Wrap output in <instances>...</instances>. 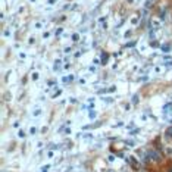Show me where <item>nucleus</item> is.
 Wrapping results in <instances>:
<instances>
[{
    "mask_svg": "<svg viewBox=\"0 0 172 172\" xmlns=\"http://www.w3.org/2000/svg\"><path fill=\"white\" fill-rule=\"evenodd\" d=\"M162 50H163V52H169V50H171V47L166 44V46H162Z\"/></svg>",
    "mask_w": 172,
    "mask_h": 172,
    "instance_id": "12",
    "label": "nucleus"
},
{
    "mask_svg": "<svg viewBox=\"0 0 172 172\" xmlns=\"http://www.w3.org/2000/svg\"><path fill=\"white\" fill-rule=\"evenodd\" d=\"M166 154H169V156L172 154V149H171V147H168V149H166Z\"/></svg>",
    "mask_w": 172,
    "mask_h": 172,
    "instance_id": "16",
    "label": "nucleus"
},
{
    "mask_svg": "<svg viewBox=\"0 0 172 172\" xmlns=\"http://www.w3.org/2000/svg\"><path fill=\"white\" fill-rule=\"evenodd\" d=\"M169 172H172V169H171V171H169Z\"/></svg>",
    "mask_w": 172,
    "mask_h": 172,
    "instance_id": "27",
    "label": "nucleus"
},
{
    "mask_svg": "<svg viewBox=\"0 0 172 172\" xmlns=\"http://www.w3.org/2000/svg\"><path fill=\"white\" fill-rule=\"evenodd\" d=\"M72 40H74V41H78V40H80V35H78V34H74V35H72Z\"/></svg>",
    "mask_w": 172,
    "mask_h": 172,
    "instance_id": "13",
    "label": "nucleus"
},
{
    "mask_svg": "<svg viewBox=\"0 0 172 172\" xmlns=\"http://www.w3.org/2000/svg\"><path fill=\"white\" fill-rule=\"evenodd\" d=\"M18 137H19V138H24V137H25V132H24L22 129H19V131H18Z\"/></svg>",
    "mask_w": 172,
    "mask_h": 172,
    "instance_id": "11",
    "label": "nucleus"
},
{
    "mask_svg": "<svg viewBox=\"0 0 172 172\" xmlns=\"http://www.w3.org/2000/svg\"><path fill=\"white\" fill-rule=\"evenodd\" d=\"M151 47H158V41H151Z\"/></svg>",
    "mask_w": 172,
    "mask_h": 172,
    "instance_id": "24",
    "label": "nucleus"
},
{
    "mask_svg": "<svg viewBox=\"0 0 172 172\" xmlns=\"http://www.w3.org/2000/svg\"><path fill=\"white\" fill-rule=\"evenodd\" d=\"M134 46V41H131V43H128V44H125V47H132Z\"/></svg>",
    "mask_w": 172,
    "mask_h": 172,
    "instance_id": "21",
    "label": "nucleus"
},
{
    "mask_svg": "<svg viewBox=\"0 0 172 172\" xmlns=\"http://www.w3.org/2000/svg\"><path fill=\"white\" fill-rule=\"evenodd\" d=\"M151 22L153 24H150L149 27H153V28H159V27H161V22H159L158 19H154V21H151Z\"/></svg>",
    "mask_w": 172,
    "mask_h": 172,
    "instance_id": "5",
    "label": "nucleus"
},
{
    "mask_svg": "<svg viewBox=\"0 0 172 172\" xmlns=\"http://www.w3.org/2000/svg\"><path fill=\"white\" fill-rule=\"evenodd\" d=\"M47 158H53V151H49L47 153Z\"/></svg>",
    "mask_w": 172,
    "mask_h": 172,
    "instance_id": "25",
    "label": "nucleus"
},
{
    "mask_svg": "<svg viewBox=\"0 0 172 172\" xmlns=\"http://www.w3.org/2000/svg\"><path fill=\"white\" fill-rule=\"evenodd\" d=\"M33 80H34V81L38 80V74H37V72H34V74H33Z\"/></svg>",
    "mask_w": 172,
    "mask_h": 172,
    "instance_id": "14",
    "label": "nucleus"
},
{
    "mask_svg": "<svg viewBox=\"0 0 172 172\" xmlns=\"http://www.w3.org/2000/svg\"><path fill=\"white\" fill-rule=\"evenodd\" d=\"M131 100H132V103H134V104H137V103H138V100H140V97H138V94H134Z\"/></svg>",
    "mask_w": 172,
    "mask_h": 172,
    "instance_id": "7",
    "label": "nucleus"
},
{
    "mask_svg": "<svg viewBox=\"0 0 172 172\" xmlns=\"http://www.w3.org/2000/svg\"><path fill=\"white\" fill-rule=\"evenodd\" d=\"M147 156H149V161H153V162H161L162 161L161 153H159V151H156L154 149L147 150Z\"/></svg>",
    "mask_w": 172,
    "mask_h": 172,
    "instance_id": "1",
    "label": "nucleus"
},
{
    "mask_svg": "<svg viewBox=\"0 0 172 172\" xmlns=\"http://www.w3.org/2000/svg\"><path fill=\"white\" fill-rule=\"evenodd\" d=\"M49 168H50L49 165H46V166H43V169H41V172H47V171H49Z\"/></svg>",
    "mask_w": 172,
    "mask_h": 172,
    "instance_id": "15",
    "label": "nucleus"
},
{
    "mask_svg": "<svg viewBox=\"0 0 172 172\" xmlns=\"http://www.w3.org/2000/svg\"><path fill=\"white\" fill-rule=\"evenodd\" d=\"M165 138H166V140H172V126L166 128V131H165Z\"/></svg>",
    "mask_w": 172,
    "mask_h": 172,
    "instance_id": "4",
    "label": "nucleus"
},
{
    "mask_svg": "<svg viewBox=\"0 0 172 172\" xmlns=\"http://www.w3.org/2000/svg\"><path fill=\"white\" fill-rule=\"evenodd\" d=\"M96 118V112H90V119H94Z\"/></svg>",
    "mask_w": 172,
    "mask_h": 172,
    "instance_id": "17",
    "label": "nucleus"
},
{
    "mask_svg": "<svg viewBox=\"0 0 172 172\" xmlns=\"http://www.w3.org/2000/svg\"><path fill=\"white\" fill-rule=\"evenodd\" d=\"M19 57H21V59H25V57H27V55H25V53H19Z\"/></svg>",
    "mask_w": 172,
    "mask_h": 172,
    "instance_id": "23",
    "label": "nucleus"
},
{
    "mask_svg": "<svg viewBox=\"0 0 172 172\" xmlns=\"http://www.w3.org/2000/svg\"><path fill=\"white\" fill-rule=\"evenodd\" d=\"M138 22H140V15H138V16H134V18L131 19V24H132V25H137Z\"/></svg>",
    "mask_w": 172,
    "mask_h": 172,
    "instance_id": "6",
    "label": "nucleus"
},
{
    "mask_svg": "<svg viewBox=\"0 0 172 172\" xmlns=\"http://www.w3.org/2000/svg\"><path fill=\"white\" fill-rule=\"evenodd\" d=\"M35 132H37V128H35V126H31V128H30V134H31V135H34Z\"/></svg>",
    "mask_w": 172,
    "mask_h": 172,
    "instance_id": "10",
    "label": "nucleus"
},
{
    "mask_svg": "<svg viewBox=\"0 0 172 172\" xmlns=\"http://www.w3.org/2000/svg\"><path fill=\"white\" fill-rule=\"evenodd\" d=\"M62 31H63V28H57V30H56V35H59Z\"/></svg>",
    "mask_w": 172,
    "mask_h": 172,
    "instance_id": "18",
    "label": "nucleus"
},
{
    "mask_svg": "<svg viewBox=\"0 0 172 172\" xmlns=\"http://www.w3.org/2000/svg\"><path fill=\"white\" fill-rule=\"evenodd\" d=\"M55 2H56V0H49V3H50V5H53Z\"/></svg>",
    "mask_w": 172,
    "mask_h": 172,
    "instance_id": "26",
    "label": "nucleus"
},
{
    "mask_svg": "<svg viewBox=\"0 0 172 172\" xmlns=\"http://www.w3.org/2000/svg\"><path fill=\"white\" fill-rule=\"evenodd\" d=\"M72 80H74V77H72V75H69V77H63V78H62L63 82H69V81H72Z\"/></svg>",
    "mask_w": 172,
    "mask_h": 172,
    "instance_id": "8",
    "label": "nucleus"
},
{
    "mask_svg": "<svg viewBox=\"0 0 172 172\" xmlns=\"http://www.w3.org/2000/svg\"><path fill=\"white\" fill-rule=\"evenodd\" d=\"M107 60H109V55H107L106 52H103V53H102V59H100L102 65H106V63H107Z\"/></svg>",
    "mask_w": 172,
    "mask_h": 172,
    "instance_id": "3",
    "label": "nucleus"
},
{
    "mask_svg": "<svg viewBox=\"0 0 172 172\" xmlns=\"http://www.w3.org/2000/svg\"><path fill=\"white\" fill-rule=\"evenodd\" d=\"M5 37H8V35H11V31H9V30H6V31H5Z\"/></svg>",
    "mask_w": 172,
    "mask_h": 172,
    "instance_id": "20",
    "label": "nucleus"
},
{
    "mask_svg": "<svg viewBox=\"0 0 172 172\" xmlns=\"http://www.w3.org/2000/svg\"><path fill=\"white\" fill-rule=\"evenodd\" d=\"M128 37H131V31H126L125 33V38H128Z\"/></svg>",
    "mask_w": 172,
    "mask_h": 172,
    "instance_id": "22",
    "label": "nucleus"
},
{
    "mask_svg": "<svg viewBox=\"0 0 172 172\" xmlns=\"http://www.w3.org/2000/svg\"><path fill=\"white\" fill-rule=\"evenodd\" d=\"M154 2H156V0H146V5H144V6H146V8H150Z\"/></svg>",
    "mask_w": 172,
    "mask_h": 172,
    "instance_id": "9",
    "label": "nucleus"
},
{
    "mask_svg": "<svg viewBox=\"0 0 172 172\" xmlns=\"http://www.w3.org/2000/svg\"><path fill=\"white\" fill-rule=\"evenodd\" d=\"M40 115V109H35L34 110V116H38Z\"/></svg>",
    "mask_w": 172,
    "mask_h": 172,
    "instance_id": "19",
    "label": "nucleus"
},
{
    "mask_svg": "<svg viewBox=\"0 0 172 172\" xmlns=\"http://www.w3.org/2000/svg\"><path fill=\"white\" fill-rule=\"evenodd\" d=\"M126 161L131 162V165H132L134 168H138V162H137V159H135L134 156H128V158H126Z\"/></svg>",
    "mask_w": 172,
    "mask_h": 172,
    "instance_id": "2",
    "label": "nucleus"
}]
</instances>
